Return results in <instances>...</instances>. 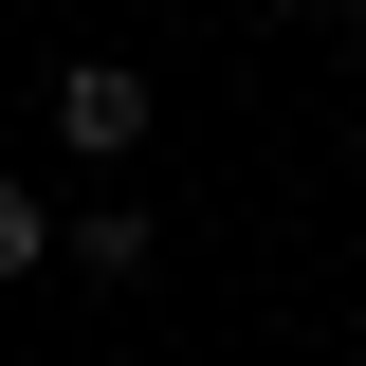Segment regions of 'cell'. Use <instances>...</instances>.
<instances>
[{
  "mask_svg": "<svg viewBox=\"0 0 366 366\" xmlns=\"http://www.w3.org/2000/svg\"><path fill=\"white\" fill-rule=\"evenodd\" d=\"M147 110H165V92H147L129 55H74V74H55V147H74V165H129Z\"/></svg>",
  "mask_w": 366,
  "mask_h": 366,
  "instance_id": "obj_1",
  "label": "cell"
},
{
  "mask_svg": "<svg viewBox=\"0 0 366 366\" xmlns=\"http://www.w3.org/2000/svg\"><path fill=\"white\" fill-rule=\"evenodd\" d=\"M147 257H165V220H129V202H92V220H74V274H92V293H129Z\"/></svg>",
  "mask_w": 366,
  "mask_h": 366,
  "instance_id": "obj_2",
  "label": "cell"
},
{
  "mask_svg": "<svg viewBox=\"0 0 366 366\" xmlns=\"http://www.w3.org/2000/svg\"><path fill=\"white\" fill-rule=\"evenodd\" d=\"M37 257H74V220H37V202L0 183V274H37Z\"/></svg>",
  "mask_w": 366,
  "mask_h": 366,
  "instance_id": "obj_3",
  "label": "cell"
},
{
  "mask_svg": "<svg viewBox=\"0 0 366 366\" xmlns=\"http://www.w3.org/2000/svg\"><path fill=\"white\" fill-rule=\"evenodd\" d=\"M348 19H366V0H348Z\"/></svg>",
  "mask_w": 366,
  "mask_h": 366,
  "instance_id": "obj_4",
  "label": "cell"
}]
</instances>
